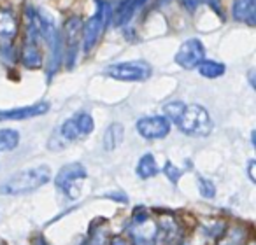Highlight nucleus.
I'll return each mask as SVG.
<instances>
[{
    "instance_id": "nucleus-1",
    "label": "nucleus",
    "mask_w": 256,
    "mask_h": 245,
    "mask_svg": "<svg viewBox=\"0 0 256 245\" xmlns=\"http://www.w3.org/2000/svg\"><path fill=\"white\" fill-rule=\"evenodd\" d=\"M167 119L176 123L182 133L190 137H207L212 132V121L202 105H184L182 102H172L165 105Z\"/></svg>"
},
{
    "instance_id": "nucleus-2",
    "label": "nucleus",
    "mask_w": 256,
    "mask_h": 245,
    "mask_svg": "<svg viewBox=\"0 0 256 245\" xmlns=\"http://www.w3.org/2000/svg\"><path fill=\"white\" fill-rule=\"evenodd\" d=\"M51 181V170L46 165H40L36 168L18 172L11 175L6 182L0 184V193L2 195H26L36 189L42 188L44 184Z\"/></svg>"
},
{
    "instance_id": "nucleus-3",
    "label": "nucleus",
    "mask_w": 256,
    "mask_h": 245,
    "mask_svg": "<svg viewBox=\"0 0 256 245\" xmlns=\"http://www.w3.org/2000/svg\"><path fill=\"white\" fill-rule=\"evenodd\" d=\"M96 2V11L92 18L86 21V25L82 26V49L84 53H90L93 47L96 46L100 35L104 33V28H106V23L110 16V9L107 5L106 0H95Z\"/></svg>"
},
{
    "instance_id": "nucleus-4",
    "label": "nucleus",
    "mask_w": 256,
    "mask_h": 245,
    "mask_svg": "<svg viewBox=\"0 0 256 245\" xmlns=\"http://www.w3.org/2000/svg\"><path fill=\"white\" fill-rule=\"evenodd\" d=\"M106 74L109 77L116 79V81H124V82L146 81L151 75V65L142 60L121 61V63L109 65L106 68Z\"/></svg>"
},
{
    "instance_id": "nucleus-5",
    "label": "nucleus",
    "mask_w": 256,
    "mask_h": 245,
    "mask_svg": "<svg viewBox=\"0 0 256 245\" xmlns=\"http://www.w3.org/2000/svg\"><path fill=\"white\" fill-rule=\"evenodd\" d=\"M86 177V170L82 165L70 163L65 165L56 175V188L62 189L70 200H76L81 193V184Z\"/></svg>"
},
{
    "instance_id": "nucleus-6",
    "label": "nucleus",
    "mask_w": 256,
    "mask_h": 245,
    "mask_svg": "<svg viewBox=\"0 0 256 245\" xmlns=\"http://www.w3.org/2000/svg\"><path fill=\"white\" fill-rule=\"evenodd\" d=\"M82 39V21L79 18H68L64 26V42H65V56H67V67L72 68L76 65L78 49Z\"/></svg>"
},
{
    "instance_id": "nucleus-7",
    "label": "nucleus",
    "mask_w": 256,
    "mask_h": 245,
    "mask_svg": "<svg viewBox=\"0 0 256 245\" xmlns=\"http://www.w3.org/2000/svg\"><path fill=\"white\" fill-rule=\"evenodd\" d=\"M206 58V47H204L202 40L200 39H188L181 44L179 51L176 53V63L179 67L186 68V70H192L196 68V65Z\"/></svg>"
},
{
    "instance_id": "nucleus-8",
    "label": "nucleus",
    "mask_w": 256,
    "mask_h": 245,
    "mask_svg": "<svg viewBox=\"0 0 256 245\" xmlns=\"http://www.w3.org/2000/svg\"><path fill=\"white\" fill-rule=\"evenodd\" d=\"M137 132L148 140L165 139L170 132V121L165 116H148L137 121Z\"/></svg>"
},
{
    "instance_id": "nucleus-9",
    "label": "nucleus",
    "mask_w": 256,
    "mask_h": 245,
    "mask_svg": "<svg viewBox=\"0 0 256 245\" xmlns=\"http://www.w3.org/2000/svg\"><path fill=\"white\" fill-rule=\"evenodd\" d=\"M18 33V23L11 9H0V53L11 58L12 42Z\"/></svg>"
},
{
    "instance_id": "nucleus-10",
    "label": "nucleus",
    "mask_w": 256,
    "mask_h": 245,
    "mask_svg": "<svg viewBox=\"0 0 256 245\" xmlns=\"http://www.w3.org/2000/svg\"><path fill=\"white\" fill-rule=\"evenodd\" d=\"M148 0H121L112 12V19L116 26H124L132 21L136 12L146 4Z\"/></svg>"
},
{
    "instance_id": "nucleus-11",
    "label": "nucleus",
    "mask_w": 256,
    "mask_h": 245,
    "mask_svg": "<svg viewBox=\"0 0 256 245\" xmlns=\"http://www.w3.org/2000/svg\"><path fill=\"white\" fill-rule=\"evenodd\" d=\"M39 37H34L30 33H26V40L23 44L22 49V63L26 68H39L42 65V54L39 49Z\"/></svg>"
},
{
    "instance_id": "nucleus-12",
    "label": "nucleus",
    "mask_w": 256,
    "mask_h": 245,
    "mask_svg": "<svg viewBox=\"0 0 256 245\" xmlns=\"http://www.w3.org/2000/svg\"><path fill=\"white\" fill-rule=\"evenodd\" d=\"M50 110V103H36L30 107H20V109H9V110H0V121L6 119H30V117L40 116Z\"/></svg>"
},
{
    "instance_id": "nucleus-13",
    "label": "nucleus",
    "mask_w": 256,
    "mask_h": 245,
    "mask_svg": "<svg viewBox=\"0 0 256 245\" xmlns=\"http://www.w3.org/2000/svg\"><path fill=\"white\" fill-rule=\"evenodd\" d=\"M234 18L237 21H246L254 25V0H235Z\"/></svg>"
},
{
    "instance_id": "nucleus-14",
    "label": "nucleus",
    "mask_w": 256,
    "mask_h": 245,
    "mask_svg": "<svg viewBox=\"0 0 256 245\" xmlns=\"http://www.w3.org/2000/svg\"><path fill=\"white\" fill-rule=\"evenodd\" d=\"M123 137H124L123 125H121V123H112V125L106 130V133H104V139H102L104 149L114 151L121 142H123Z\"/></svg>"
},
{
    "instance_id": "nucleus-15",
    "label": "nucleus",
    "mask_w": 256,
    "mask_h": 245,
    "mask_svg": "<svg viewBox=\"0 0 256 245\" xmlns=\"http://www.w3.org/2000/svg\"><path fill=\"white\" fill-rule=\"evenodd\" d=\"M196 68H198L200 75H204V77H207V79L221 77V75L224 74V70H226V67H224L223 63L214 61V60H206V58L196 65Z\"/></svg>"
},
{
    "instance_id": "nucleus-16",
    "label": "nucleus",
    "mask_w": 256,
    "mask_h": 245,
    "mask_svg": "<svg viewBox=\"0 0 256 245\" xmlns=\"http://www.w3.org/2000/svg\"><path fill=\"white\" fill-rule=\"evenodd\" d=\"M136 172L140 179L154 177V175L158 174V165H156V161H154L153 154H144V156L139 160V163H137Z\"/></svg>"
},
{
    "instance_id": "nucleus-17",
    "label": "nucleus",
    "mask_w": 256,
    "mask_h": 245,
    "mask_svg": "<svg viewBox=\"0 0 256 245\" xmlns=\"http://www.w3.org/2000/svg\"><path fill=\"white\" fill-rule=\"evenodd\" d=\"M20 133L11 128L0 130V153H11L18 147Z\"/></svg>"
},
{
    "instance_id": "nucleus-18",
    "label": "nucleus",
    "mask_w": 256,
    "mask_h": 245,
    "mask_svg": "<svg viewBox=\"0 0 256 245\" xmlns=\"http://www.w3.org/2000/svg\"><path fill=\"white\" fill-rule=\"evenodd\" d=\"M74 121H76V126L79 130V135H90L95 128V123H93V117L90 116L88 112H79L74 116Z\"/></svg>"
},
{
    "instance_id": "nucleus-19",
    "label": "nucleus",
    "mask_w": 256,
    "mask_h": 245,
    "mask_svg": "<svg viewBox=\"0 0 256 245\" xmlns=\"http://www.w3.org/2000/svg\"><path fill=\"white\" fill-rule=\"evenodd\" d=\"M60 135L64 137L67 142H72V140H78L79 137V130H78V126H76V121H74V117H70V119H67L62 125V128H60Z\"/></svg>"
},
{
    "instance_id": "nucleus-20",
    "label": "nucleus",
    "mask_w": 256,
    "mask_h": 245,
    "mask_svg": "<svg viewBox=\"0 0 256 245\" xmlns=\"http://www.w3.org/2000/svg\"><path fill=\"white\" fill-rule=\"evenodd\" d=\"M196 184H198V191L204 198H214L216 196V186H214L212 181L206 177H198L196 179Z\"/></svg>"
},
{
    "instance_id": "nucleus-21",
    "label": "nucleus",
    "mask_w": 256,
    "mask_h": 245,
    "mask_svg": "<svg viewBox=\"0 0 256 245\" xmlns=\"http://www.w3.org/2000/svg\"><path fill=\"white\" fill-rule=\"evenodd\" d=\"M164 172H165V175H167L168 181H170L172 184H178V181L181 179V175H182V170H179V168L176 167V165H172L170 161H167V163H165Z\"/></svg>"
},
{
    "instance_id": "nucleus-22",
    "label": "nucleus",
    "mask_w": 256,
    "mask_h": 245,
    "mask_svg": "<svg viewBox=\"0 0 256 245\" xmlns=\"http://www.w3.org/2000/svg\"><path fill=\"white\" fill-rule=\"evenodd\" d=\"M200 2H202V0H182V5H184L188 11H195Z\"/></svg>"
},
{
    "instance_id": "nucleus-23",
    "label": "nucleus",
    "mask_w": 256,
    "mask_h": 245,
    "mask_svg": "<svg viewBox=\"0 0 256 245\" xmlns=\"http://www.w3.org/2000/svg\"><path fill=\"white\" fill-rule=\"evenodd\" d=\"M254 160H251L248 163V174H249V179H251V182H254L256 181V175H254Z\"/></svg>"
},
{
    "instance_id": "nucleus-24",
    "label": "nucleus",
    "mask_w": 256,
    "mask_h": 245,
    "mask_svg": "<svg viewBox=\"0 0 256 245\" xmlns=\"http://www.w3.org/2000/svg\"><path fill=\"white\" fill-rule=\"evenodd\" d=\"M107 198H110V200H114V202H126V196H124V195H118V193H116V195H114V193H109V195H107Z\"/></svg>"
},
{
    "instance_id": "nucleus-25",
    "label": "nucleus",
    "mask_w": 256,
    "mask_h": 245,
    "mask_svg": "<svg viewBox=\"0 0 256 245\" xmlns=\"http://www.w3.org/2000/svg\"><path fill=\"white\" fill-rule=\"evenodd\" d=\"M112 245H130V244H128L126 238H123V237H114L112 238Z\"/></svg>"
},
{
    "instance_id": "nucleus-26",
    "label": "nucleus",
    "mask_w": 256,
    "mask_h": 245,
    "mask_svg": "<svg viewBox=\"0 0 256 245\" xmlns=\"http://www.w3.org/2000/svg\"><path fill=\"white\" fill-rule=\"evenodd\" d=\"M158 2H160V4H165V2H167V0H158Z\"/></svg>"
}]
</instances>
